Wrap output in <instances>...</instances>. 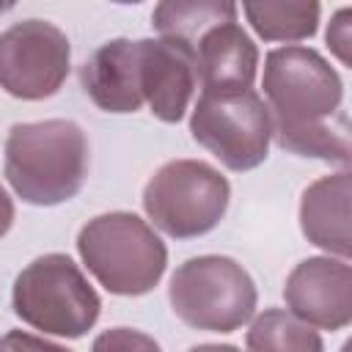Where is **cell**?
Segmentation results:
<instances>
[{
	"label": "cell",
	"mask_w": 352,
	"mask_h": 352,
	"mask_svg": "<svg viewBox=\"0 0 352 352\" xmlns=\"http://www.w3.org/2000/svg\"><path fill=\"white\" fill-rule=\"evenodd\" d=\"M91 148L80 124L69 118L14 124L6 138V179L33 206L72 201L88 176Z\"/></svg>",
	"instance_id": "obj_1"
},
{
	"label": "cell",
	"mask_w": 352,
	"mask_h": 352,
	"mask_svg": "<svg viewBox=\"0 0 352 352\" xmlns=\"http://www.w3.org/2000/svg\"><path fill=\"white\" fill-rule=\"evenodd\" d=\"M77 253L88 272L121 297L148 294L168 264V250L154 228L132 212H107L77 234Z\"/></svg>",
	"instance_id": "obj_2"
},
{
	"label": "cell",
	"mask_w": 352,
	"mask_h": 352,
	"mask_svg": "<svg viewBox=\"0 0 352 352\" xmlns=\"http://www.w3.org/2000/svg\"><path fill=\"white\" fill-rule=\"evenodd\" d=\"M11 302L14 314L25 324L60 338L85 336L96 324L102 311L96 289L63 253L33 258L16 275Z\"/></svg>",
	"instance_id": "obj_3"
},
{
	"label": "cell",
	"mask_w": 352,
	"mask_h": 352,
	"mask_svg": "<svg viewBox=\"0 0 352 352\" xmlns=\"http://www.w3.org/2000/svg\"><path fill=\"white\" fill-rule=\"evenodd\" d=\"M168 300L187 327L234 333L256 311V283L228 256H195L170 275Z\"/></svg>",
	"instance_id": "obj_4"
},
{
	"label": "cell",
	"mask_w": 352,
	"mask_h": 352,
	"mask_svg": "<svg viewBox=\"0 0 352 352\" xmlns=\"http://www.w3.org/2000/svg\"><path fill=\"white\" fill-rule=\"evenodd\" d=\"M267 113L275 132L322 124L341 110L344 85L336 69L311 47H278L264 60Z\"/></svg>",
	"instance_id": "obj_5"
},
{
	"label": "cell",
	"mask_w": 352,
	"mask_h": 352,
	"mask_svg": "<svg viewBox=\"0 0 352 352\" xmlns=\"http://www.w3.org/2000/svg\"><path fill=\"white\" fill-rule=\"evenodd\" d=\"M228 198V179L201 160H170L143 187L148 220L173 239L209 234L223 220Z\"/></svg>",
	"instance_id": "obj_6"
},
{
	"label": "cell",
	"mask_w": 352,
	"mask_h": 352,
	"mask_svg": "<svg viewBox=\"0 0 352 352\" xmlns=\"http://www.w3.org/2000/svg\"><path fill=\"white\" fill-rule=\"evenodd\" d=\"M190 132L228 170H253L267 160L272 121L264 99L250 88L239 94H201Z\"/></svg>",
	"instance_id": "obj_7"
},
{
	"label": "cell",
	"mask_w": 352,
	"mask_h": 352,
	"mask_svg": "<svg viewBox=\"0 0 352 352\" xmlns=\"http://www.w3.org/2000/svg\"><path fill=\"white\" fill-rule=\"evenodd\" d=\"M69 63V38L47 19H22L0 33V88L14 99L38 102L58 94Z\"/></svg>",
	"instance_id": "obj_8"
},
{
	"label": "cell",
	"mask_w": 352,
	"mask_h": 352,
	"mask_svg": "<svg viewBox=\"0 0 352 352\" xmlns=\"http://www.w3.org/2000/svg\"><path fill=\"white\" fill-rule=\"evenodd\" d=\"M283 300L300 322L330 333L344 330L352 322V270L344 258H305L289 272Z\"/></svg>",
	"instance_id": "obj_9"
},
{
	"label": "cell",
	"mask_w": 352,
	"mask_h": 352,
	"mask_svg": "<svg viewBox=\"0 0 352 352\" xmlns=\"http://www.w3.org/2000/svg\"><path fill=\"white\" fill-rule=\"evenodd\" d=\"M195 82L192 50L165 38H140V91L160 121L176 124L184 118Z\"/></svg>",
	"instance_id": "obj_10"
},
{
	"label": "cell",
	"mask_w": 352,
	"mask_h": 352,
	"mask_svg": "<svg viewBox=\"0 0 352 352\" xmlns=\"http://www.w3.org/2000/svg\"><path fill=\"white\" fill-rule=\"evenodd\" d=\"M88 99L104 113H135L143 104L140 91V38L104 41L80 69Z\"/></svg>",
	"instance_id": "obj_11"
},
{
	"label": "cell",
	"mask_w": 352,
	"mask_h": 352,
	"mask_svg": "<svg viewBox=\"0 0 352 352\" xmlns=\"http://www.w3.org/2000/svg\"><path fill=\"white\" fill-rule=\"evenodd\" d=\"M192 55L204 94L250 91L258 66V50L236 19L223 22L204 33Z\"/></svg>",
	"instance_id": "obj_12"
},
{
	"label": "cell",
	"mask_w": 352,
	"mask_h": 352,
	"mask_svg": "<svg viewBox=\"0 0 352 352\" xmlns=\"http://www.w3.org/2000/svg\"><path fill=\"white\" fill-rule=\"evenodd\" d=\"M349 170L322 176L305 187L300 198V228L305 239L344 261L352 253L349 245Z\"/></svg>",
	"instance_id": "obj_13"
},
{
	"label": "cell",
	"mask_w": 352,
	"mask_h": 352,
	"mask_svg": "<svg viewBox=\"0 0 352 352\" xmlns=\"http://www.w3.org/2000/svg\"><path fill=\"white\" fill-rule=\"evenodd\" d=\"M231 19H236V6L226 0L223 3L220 0H190V3L165 0L151 11V25L160 33V38L184 44L187 50H195L204 33Z\"/></svg>",
	"instance_id": "obj_14"
},
{
	"label": "cell",
	"mask_w": 352,
	"mask_h": 352,
	"mask_svg": "<svg viewBox=\"0 0 352 352\" xmlns=\"http://www.w3.org/2000/svg\"><path fill=\"white\" fill-rule=\"evenodd\" d=\"M242 11L264 41H300L316 33L322 6L316 0H261L245 3Z\"/></svg>",
	"instance_id": "obj_15"
},
{
	"label": "cell",
	"mask_w": 352,
	"mask_h": 352,
	"mask_svg": "<svg viewBox=\"0 0 352 352\" xmlns=\"http://www.w3.org/2000/svg\"><path fill=\"white\" fill-rule=\"evenodd\" d=\"M248 352H324L322 336L283 308L258 314L245 336Z\"/></svg>",
	"instance_id": "obj_16"
},
{
	"label": "cell",
	"mask_w": 352,
	"mask_h": 352,
	"mask_svg": "<svg viewBox=\"0 0 352 352\" xmlns=\"http://www.w3.org/2000/svg\"><path fill=\"white\" fill-rule=\"evenodd\" d=\"M275 143L297 157H316L324 162H336V165H349V118L344 110H338L333 118L322 121V124H311L302 129H292V132H275L272 135Z\"/></svg>",
	"instance_id": "obj_17"
},
{
	"label": "cell",
	"mask_w": 352,
	"mask_h": 352,
	"mask_svg": "<svg viewBox=\"0 0 352 352\" xmlns=\"http://www.w3.org/2000/svg\"><path fill=\"white\" fill-rule=\"evenodd\" d=\"M91 352H162L160 344L132 327H110L96 336Z\"/></svg>",
	"instance_id": "obj_18"
},
{
	"label": "cell",
	"mask_w": 352,
	"mask_h": 352,
	"mask_svg": "<svg viewBox=\"0 0 352 352\" xmlns=\"http://www.w3.org/2000/svg\"><path fill=\"white\" fill-rule=\"evenodd\" d=\"M349 19H352V11L349 8H341L336 11L330 28H327V47L336 52V58L349 66L352 58H349V47H352V33H349Z\"/></svg>",
	"instance_id": "obj_19"
},
{
	"label": "cell",
	"mask_w": 352,
	"mask_h": 352,
	"mask_svg": "<svg viewBox=\"0 0 352 352\" xmlns=\"http://www.w3.org/2000/svg\"><path fill=\"white\" fill-rule=\"evenodd\" d=\"M0 352H69V349L25 330H8L0 338Z\"/></svg>",
	"instance_id": "obj_20"
},
{
	"label": "cell",
	"mask_w": 352,
	"mask_h": 352,
	"mask_svg": "<svg viewBox=\"0 0 352 352\" xmlns=\"http://www.w3.org/2000/svg\"><path fill=\"white\" fill-rule=\"evenodd\" d=\"M11 223H14V204H11L8 192H6V190H3V184H0V236H6V234H8Z\"/></svg>",
	"instance_id": "obj_21"
},
{
	"label": "cell",
	"mask_w": 352,
	"mask_h": 352,
	"mask_svg": "<svg viewBox=\"0 0 352 352\" xmlns=\"http://www.w3.org/2000/svg\"><path fill=\"white\" fill-rule=\"evenodd\" d=\"M190 352H239V349L231 344H201V346H192Z\"/></svg>",
	"instance_id": "obj_22"
},
{
	"label": "cell",
	"mask_w": 352,
	"mask_h": 352,
	"mask_svg": "<svg viewBox=\"0 0 352 352\" xmlns=\"http://www.w3.org/2000/svg\"><path fill=\"white\" fill-rule=\"evenodd\" d=\"M8 8H11V6H0V14H3V11H8Z\"/></svg>",
	"instance_id": "obj_23"
}]
</instances>
